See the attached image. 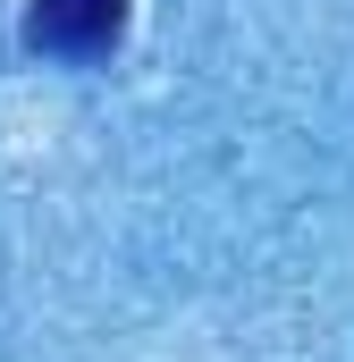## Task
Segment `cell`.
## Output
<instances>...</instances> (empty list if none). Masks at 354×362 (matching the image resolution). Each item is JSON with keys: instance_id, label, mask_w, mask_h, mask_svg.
<instances>
[{"instance_id": "obj_1", "label": "cell", "mask_w": 354, "mask_h": 362, "mask_svg": "<svg viewBox=\"0 0 354 362\" xmlns=\"http://www.w3.org/2000/svg\"><path fill=\"white\" fill-rule=\"evenodd\" d=\"M127 8L135 0H34L25 8V42L51 51V59H101V51H118Z\"/></svg>"}]
</instances>
